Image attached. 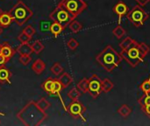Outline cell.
<instances>
[{
    "mask_svg": "<svg viewBox=\"0 0 150 126\" xmlns=\"http://www.w3.org/2000/svg\"><path fill=\"white\" fill-rule=\"evenodd\" d=\"M18 119L25 126L40 125L47 118L46 111L39 107L36 102H28L17 114Z\"/></svg>",
    "mask_w": 150,
    "mask_h": 126,
    "instance_id": "cell-1",
    "label": "cell"
},
{
    "mask_svg": "<svg viewBox=\"0 0 150 126\" xmlns=\"http://www.w3.org/2000/svg\"><path fill=\"white\" fill-rule=\"evenodd\" d=\"M123 58L111 45L106 46L102 52L96 56L97 62L107 72L112 73L120 66Z\"/></svg>",
    "mask_w": 150,
    "mask_h": 126,
    "instance_id": "cell-2",
    "label": "cell"
},
{
    "mask_svg": "<svg viewBox=\"0 0 150 126\" xmlns=\"http://www.w3.org/2000/svg\"><path fill=\"white\" fill-rule=\"evenodd\" d=\"M150 52V47L146 43H138L136 42L132 47L127 50H121V57L127 61L132 68H136L141 62H142L145 57Z\"/></svg>",
    "mask_w": 150,
    "mask_h": 126,
    "instance_id": "cell-3",
    "label": "cell"
},
{
    "mask_svg": "<svg viewBox=\"0 0 150 126\" xmlns=\"http://www.w3.org/2000/svg\"><path fill=\"white\" fill-rule=\"evenodd\" d=\"M10 14L13 22L18 25H24L33 15V11L22 0H18L10 10Z\"/></svg>",
    "mask_w": 150,
    "mask_h": 126,
    "instance_id": "cell-4",
    "label": "cell"
},
{
    "mask_svg": "<svg viewBox=\"0 0 150 126\" xmlns=\"http://www.w3.org/2000/svg\"><path fill=\"white\" fill-rule=\"evenodd\" d=\"M127 18L135 27H141L149 18V14L142 8V6L135 5L127 12Z\"/></svg>",
    "mask_w": 150,
    "mask_h": 126,
    "instance_id": "cell-5",
    "label": "cell"
},
{
    "mask_svg": "<svg viewBox=\"0 0 150 126\" xmlns=\"http://www.w3.org/2000/svg\"><path fill=\"white\" fill-rule=\"evenodd\" d=\"M57 5L63 7L75 18L79 14H81L88 6L83 0H61Z\"/></svg>",
    "mask_w": 150,
    "mask_h": 126,
    "instance_id": "cell-6",
    "label": "cell"
},
{
    "mask_svg": "<svg viewBox=\"0 0 150 126\" xmlns=\"http://www.w3.org/2000/svg\"><path fill=\"white\" fill-rule=\"evenodd\" d=\"M49 18L54 22L60 23L61 25H62L65 27L68 26L73 19H75V18L67 10H65L63 7H62L60 5H57L54 9V11L50 13Z\"/></svg>",
    "mask_w": 150,
    "mask_h": 126,
    "instance_id": "cell-7",
    "label": "cell"
},
{
    "mask_svg": "<svg viewBox=\"0 0 150 126\" xmlns=\"http://www.w3.org/2000/svg\"><path fill=\"white\" fill-rule=\"evenodd\" d=\"M85 111H86V108L78 100L77 101H72V103H69V106L67 107V112L70 116H72L73 118H75L76 119L81 118L84 122L86 121L84 117H83Z\"/></svg>",
    "mask_w": 150,
    "mask_h": 126,
    "instance_id": "cell-8",
    "label": "cell"
},
{
    "mask_svg": "<svg viewBox=\"0 0 150 126\" xmlns=\"http://www.w3.org/2000/svg\"><path fill=\"white\" fill-rule=\"evenodd\" d=\"M102 80L98 77V75H92L89 78V89L88 93L94 99L98 97L100 93L102 92Z\"/></svg>",
    "mask_w": 150,
    "mask_h": 126,
    "instance_id": "cell-9",
    "label": "cell"
},
{
    "mask_svg": "<svg viewBox=\"0 0 150 126\" xmlns=\"http://www.w3.org/2000/svg\"><path fill=\"white\" fill-rule=\"evenodd\" d=\"M112 11H113L114 14L118 16V23L120 25L123 17L127 14V12L129 11V9H128V6L123 1H119L113 6Z\"/></svg>",
    "mask_w": 150,
    "mask_h": 126,
    "instance_id": "cell-10",
    "label": "cell"
},
{
    "mask_svg": "<svg viewBox=\"0 0 150 126\" xmlns=\"http://www.w3.org/2000/svg\"><path fill=\"white\" fill-rule=\"evenodd\" d=\"M16 50H14L8 42H4L0 44V53L9 61L15 54Z\"/></svg>",
    "mask_w": 150,
    "mask_h": 126,
    "instance_id": "cell-11",
    "label": "cell"
},
{
    "mask_svg": "<svg viewBox=\"0 0 150 126\" xmlns=\"http://www.w3.org/2000/svg\"><path fill=\"white\" fill-rule=\"evenodd\" d=\"M13 22L12 18L10 14V12L6 11H1L0 13V27L2 28H7L11 25V24Z\"/></svg>",
    "mask_w": 150,
    "mask_h": 126,
    "instance_id": "cell-12",
    "label": "cell"
},
{
    "mask_svg": "<svg viewBox=\"0 0 150 126\" xmlns=\"http://www.w3.org/2000/svg\"><path fill=\"white\" fill-rule=\"evenodd\" d=\"M11 72L4 66L0 67V83L11 84Z\"/></svg>",
    "mask_w": 150,
    "mask_h": 126,
    "instance_id": "cell-13",
    "label": "cell"
},
{
    "mask_svg": "<svg viewBox=\"0 0 150 126\" xmlns=\"http://www.w3.org/2000/svg\"><path fill=\"white\" fill-rule=\"evenodd\" d=\"M46 69V63L41 59H37L32 65V70L35 75L42 74Z\"/></svg>",
    "mask_w": 150,
    "mask_h": 126,
    "instance_id": "cell-14",
    "label": "cell"
},
{
    "mask_svg": "<svg viewBox=\"0 0 150 126\" xmlns=\"http://www.w3.org/2000/svg\"><path fill=\"white\" fill-rule=\"evenodd\" d=\"M16 52L18 53L20 55H31L33 53L32 45L29 43H21L16 48Z\"/></svg>",
    "mask_w": 150,
    "mask_h": 126,
    "instance_id": "cell-15",
    "label": "cell"
},
{
    "mask_svg": "<svg viewBox=\"0 0 150 126\" xmlns=\"http://www.w3.org/2000/svg\"><path fill=\"white\" fill-rule=\"evenodd\" d=\"M58 80L60 81V82L62 85V88L63 89L68 88L73 82L72 76L69 73H67V72H63V74L60 76V78H58Z\"/></svg>",
    "mask_w": 150,
    "mask_h": 126,
    "instance_id": "cell-16",
    "label": "cell"
},
{
    "mask_svg": "<svg viewBox=\"0 0 150 126\" xmlns=\"http://www.w3.org/2000/svg\"><path fill=\"white\" fill-rule=\"evenodd\" d=\"M65 28H66L65 26H63L62 25L57 22H54L50 25V32L55 38L58 37Z\"/></svg>",
    "mask_w": 150,
    "mask_h": 126,
    "instance_id": "cell-17",
    "label": "cell"
},
{
    "mask_svg": "<svg viewBox=\"0 0 150 126\" xmlns=\"http://www.w3.org/2000/svg\"><path fill=\"white\" fill-rule=\"evenodd\" d=\"M54 79L52 78V77H48L42 84H41V89L47 92L48 95L51 94L53 89H54Z\"/></svg>",
    "mask_w": 150,
    "mask_h": 126,
    "instance_id": "cell-18",
    "label": "cell"
},
{
    "mask_svg": "<svg viewBox=\"0 0 150 126\" xmlns=\"http://www.w3.org/2000/svg\"><path fill=\"white\" fill-rule=\"evenodd\" d=\"M137 41H135L134 39H132L131 37H127L123 41H121L120 43V47L121 48V50L125 51L129 49L130 47H132Z\"/></svg>",
    "mask_w": 150,
    "mask_h": 126,
    "instance_id": "cell-19",
    "label": "cell"
},
{
    "mask_svg": "<svg viewBox=\"0 0 150 126\" xmlns=\"http://www.w3.org/2000/svg\"><path fill=\"white\" fill-rule=\"evenodd\" d=\"M76 88L82 94H85L88 92L89 89V78H83L76 85Z\"/></svg>",
    "mask_w": 150,
    "mask_h": 126,
    "instance_id": "cell-20",
    "label": "cell"
},
{
    "mask_svg": "<svg viewBox=\"0 0 150 126\" xmlns=\"http://www.w3.org/2000/svg\"><path fill=\"white\" fill-rule=\"evenodd\" d=\"M114 85L112 83V82L111 80H109L108 78H105L104 80H102V92L104 93H108L110 92L112 89H113Z\"/></svg>",
    "mask_w": 150,
    "mask_h": 126,
    "instance_id": "cell-21",
    "label": "cell"
},
{
    "mask_svg": "<svg viewBox=\"0 0 150 126\" xmlns=\"http://www.w3.org/2000/svg\"><path fill=\"white\" fill-rule=\"evenodd\" d=\"M118 113L120 114V116H121L122 118H127L132 113V109L127 104H122L118 109Z\"/></svg>",
    "mask_w": 150,
    "mask_h": 126,
    "instance_id": "cell-22",
    "label": "cell"
},
{
    "mask_svg": "<svg viewBox=\"0 0 150 126\" xmlns=\"http://www.w3.org/2000/svg\"><path fill=\"white\" fill-rule=\"evenodd\" d=\"M69 28L70 29V31H71L72 32L77 33V32H79L83 29V25H82L80 22L76 21V19H73V20L69 23Z\"/></svg>",
    "mask_w": 150,
    "mask_h": 126,
    "instance_id": "cell-23",
    "label": "cell"
},
{
    "mask_svg": "<svg viewBox=\"0 0 150 126\" xmlns=\"http://www.w3.org/2000/svg\"><path fill=\"white\" fill-rule=\"evenodd\" d=\"M32 48H33V53H35L36 54H39L45 49V46L40 39H37L32 44Z\"/></svg>",
    "mask_w": 150,
    "mask_h": 126,
    "instance_id": "cell-24",
    "label": "cell"
},
{
    "mask_svg": "<svg viewBox=\"0 0 150 126\" xmlns=\"http://www.w3.org/2000/svg\"><path fill=\"white\" fill-rule=\"evenodd\" d=\"M126 33H127L126 30H125L120 25H119L118 26H116V27L112 30V34H113L117 39H121V38H123V37L126 35Z\"/></svg>",
    "mask_w": 150,
    "mask_h": 126,
    "instance_id": "cell-25",
    "label": "cell"
},
{
    "mask_svg": "<svg viewBox=\"0 0 150 126\" xmlns=\"http://www.w3.org/2000/svg\"><path fill=\"white\" fill-rule=\"evenodd\" d=\"M81 94L82 93L78 90L77 88H73L68 92V97L69 99H71L72 101H77L79 99Z\"/></svg>",
    "mask_w": 150,
    "mask_h": 126,
    "instance_id": "cell-26",
    "label": "cell"
},
{
    "mask_svg": "<svg viewBox=\"0 0 150 126\" xmlns=\"http://www.w3.org/2000/svg\"><path fill=\"white\" fill-rule=\"evenodd\" d=\"M50 70H51V72H52L54 75H56V76L59 75H61V74L64 71L63 68L61 66V64H60L59 62L54 63V65L51 67Z\"/></svg>",
    "mask_w": 150,
    "mask_h": 126,
    "instance_id": "cell-27",
    "label": "cell"
},
{
    "mask_svg": "<svg viewBox=\"0 0 150 126\" xmlns=\"http://www.w3.org/2000/svg\"><path fill=\"white\" fill-rule=\"evenodd\" d=\"M36 103H37V104L39 105V107L41 108L43 111H47V110L49 109L50 106H51V103H50L45 97L40 98V99L39 101H37Z\"/></svg>",
    "mask_w": 150,
    "mask_h": 126,
    "instance_id": "cell-28",
    "label": "cell"
},
{
    "mask_svg": "<svg viewBox=\"0 0 150 126\" xmlns=\"http://www.w3.org/2000/svg\"><path fill=\"white\" fill-rule=\"evenodd\" d=\"M139 89L143 92V94L150 93V78L145 80L140 86Z\"/></svg>",
    "mask_w": 150,
    "mask_h": 126,
    "instance_id": "cell-29",
    "label": "cell"
},
{
    "mask_svg": "<svg viewBox=\"0 0 150 126\" xmlns=\"http://www.w3.org/2000/svg\"><path fill=\"white\" fill-rule=\"evenodd\" d=\"M138 103H140L141 106L150 105V93L143 94V96H141L140 99L138 100Z\"/></svg>",
    "mask_w": 150,
    "mask_h": 126,
    "instance_id": "cell-30",
    "label": "cell"
},
{
    "mask_svg": "<svg viewBox=\"0 0 150 126\" xmlns=\"http://www.w3.org/2000/svg\"><path fill=\"white\" fill-rule=\"evenodd\" d=\"M22 32H24L26 35H28L30 38H33V36L35 34V32H36V30H35V28L32 25H26L25 27V29H23V31Z\"/></svg>",
    "mask_w": 150,
    "mask_h": 126,
    "instance_id": "cell-31",
    "label": "cell"
},
{
    "mask_svg": "<svg viewBox=\"0 0 150 126\" xmlns=\"http://www.w3.org/2000/svg\"><path fill=\"white\" fill-rule=\"evenodd\" d=\"M67 46H68L70 50L74 51V50H76V49L79 46V42H78L76 39L71 38V39L68 41Z\"/></svg>",
    "mask_w": 150,
    "mask_h": 126,
    "instance_id": "cell-32",
    "label": "cell"
},
{
    "mask_svg": "<svg viewBox=\"0 0 150 126\" xmlns=\"http://www.w3.org/2000/svg\"><path fill=\"white\" fill-rule=\"evenodd\" d=\"M18 61L23 66H27L32 61V57L31 55H20Z\"/></svg>",
    "mask_w": 150,
    "mask_h": 126,
    "instance_id": "cell-33",
    "label": "cell"
},
{
    "mask_svg": "<svg viewBox=\"0 0 150 126\" xmlns=\"http://www.w3.org/2000/svg\"><path fill=\"white\" fill-rule=\"evenodd\" d=\"M32 38H30L28 35H26L24 32H22L18 36V39L20 43H29Z\"/></svg>",
    "mask_w": 150,
    "mask_h": 126,
    "instance_id": "cell-34",
    "label": "cell"
},
{
    "mask_svg": "<svg viewBox=\"0 0 150 126\" xmlns=\"http://www.w3.org/2000/svg\"><path fill=\"white\" fill-rule=\"evenodd\" d=\"M41 31L42 32H47V31H50V24L48 22H42L41 25H40Z\"/></svg>",
    "mask_w": 150,
    "mask_h": 126,
    "instance_id": "cell-35",
    "label": "cell"
},
{
    "mask_svg": "<svg viewBox=\"0 0 150 126\" xmlns=\"http://www.w3.org/2000/svg\"><path fill=\"white\" fill-rule=\"evenodd\" d=\"M142 112L148 116L150 118V105H144V106H142Z\"/></svg>",
    "mask_w": 150,
    "mask_h": 126,
    "instance_id": "cell-36",
    "label": "cell"
},
{
    "mask_svg": "<svg viewBox=\"0 0 150 126\" xmlns=\"http://www.w3.org/2000/svg\"><path fill=\"white\" fill-rule=\"evenodd\" d=\"M138 4H139V5H141V6H145L147 4H149L150 2V0H135Z\"/></svg>",
    "mask_w": 150,
    "mask_h": 126,
    "instance_id": "cell-37",
    "label": "cell"
},
{
    "mask_svg": "<svg viewBox=\"0 0 150 126\" xmlns=\"http://www.w3.org/2000/svg\"><path fill=\"white\" fill-rule=\"evenodd\" d=\"M6 62H8L7 61V60L0 53V67H2V66H4L5 65V63Z\"/></svg>",
    "mask_w": 150,
    "mask_h": 126,
    "instance_id": "cell-38",
    "label": "cell"
},
{
    "mask_svg": "<svg viewBox=\"0 0 150 126\" xmlns=\"http://www.w3.org/2000/svg\"><path fill=\"white\" fill-rule=\"evenodd\" d=\"M2 32H3V28H2V27H0V34H1Z\"/></svg>",
    "mask_w": 150,
    "mask_h": 126,
    "instance_id": "cell-39",
    "label": "cell"
},
{
    "mask_svg": "<svg viewBox=\"0 0 150 126\" xmlns=\"http://www.w3.org/2000/svg\"><path fill=\"white\" fill-rule=\"evenodd\" d=\"M1 11H1V9H0V13H1Z\"/></svg>",
    "mask_w": 150,
    "mask_h": 126,
    "instance_id": "cell-40",
    "label": "cell"
},
{
    "mask_svg": "<svg viewBox=\"0 0 150 126\" xmlns=\"http://www.w3.org/2000/svg\"><path fill=\"white\" fill-rule=\"evenodd\" d=\"M0 125H1V121H0Z\"/></svg>",
    "mask_w": 150,
    "mask_h": 126,
    "instance_id": "cell-41",
    "label": "cell"
},
{
    "mask_svg": "<svg viewBox=\"0 0 150 126\" xmlns=\"http://www.w3.org/2000/svg\"><path fill=\"white\" fill-rule=\"evenodd\" d=\"M0 89H1V88H0Z\"/></svg>",
    "mask_w": 150,
    "mask_h": 126,
    "instance_id": "cell-42",
    "label": "cell"
}]
</instances>
